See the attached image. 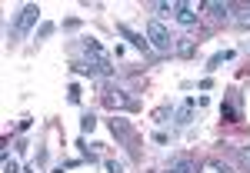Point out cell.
<instances>
[{
  "instance_id": "15",
  "label": "cell",
  "mask_w": 250,
  "mask_h": 173,
  "mask_svg": "<svg viewBox=\"0 0 250 173\" xmlns=\"http://www.w3.org/2000/svg\"><path fill=\"white\" fill-rule=\"evenodd\" d=\"M54 30H57V27H54V23H43V27H40V30H37V37L43 40V37H50V34H54Z\"/></svg>"
},
{
  "instance_id": "11",
  "label": "cell",
  "mask_w": 250,
  "mask_h": 173,
  "mask_svg": "<svg viewBox=\"0 0 250 173\" xmlns=\"http://www.w3.org/2000/svg\"><path fill=\"white\" fill-rule=\"evenodd\" d=\"M204 10H210L213 17H227L230 14V3H204Z\"/></svg>"
},
{
  "instance_id": "5",
  "label": "cell",
  "mask_w": 250,
  "mask_h": 173,
  "mask_svg": "<svg viewBox=\"0 0 250 173\" xmlns=\"http://www.w3.org/2000/svg\"><path fill=\"white\" fill-rule=\"evenodd\" d=\"M167 173H197V160L187 154H180V156H173L170 163H167Z\"/></svg>"
},
{
  "instance_id": "18",
  "label": "cell",
  "mask_w": 250,
  "mask_h": 173,
  "mask_svg": "<svg viewBox=\"0 0 250 173\" xmlns=\"http://www.w3.org/2000/svg\"><path fill=\"white\" fill-rule=\"evenodd\" d=\"M237 27H250V14H240L237 17Z\"/></svg>"
},
{
  "instance_id": "2",
  "label": "cell",
  "mask_w": 250,
  "mask_h": 173,
  "mask_svg": "<svg viewBox=\"0 0 250 173\" xmlns=\"http://www.w3.org/2000/svg\"><path fill=\"white\" fill-rule=\"evenodd\" d=\"M37 17H40V7H37V3H27V7L17 14V23H14L10 37H27V34H30V27L37 23Z\"/></svg>"
},
{
  "instance_id": "13",
  "label": "cell",
  "mask_w": 250,
  "mask_h": 173,
  "mask_svg": "<svg viewBox=\"0 0 250 173\" xmlns=\"http://www.w3.org/2000/svg\"><path fill=\"white\" fill-rule=\"evenodd\" d=\"M230 57H233L230 50H227V54H213V57H210V70H217V67H220L224 60H230Z\"/></svg>"
},
{
  "instance_id": "14",
  "label": "cell",
  "mask_w": 250,
  "mask_h": 173,
  "mask_svg": "<svg viewBox=\"0 0 250 173\" xmlns=\"http://www.w3.org/2000/svg\"><path fill=\"white\" fill-rule=\"evenodd\" d=\"M67 96H70V103H80V87H77V83H70V90H67Z\"/></svg>"
},
{
  "instance_id": "3",
  "label": "cell",
  "mask_w": 250,
  "mask_h": 173,
  "mask_svg": "<svg viewBox=\"0 0 250 173\" xmlns=\"http://www.w3.org/2000/svg\"><path fill=\"white\" fill-rule=\"evenodd\" d=\"M147 43H154L157 50H173V37L167 34V27L160 20H150L147 23Z\"/></svg>"
},
{
  "instance_id": "17",
  "label": "cell",
  "mask_w": 250,
  "mask_h": 173,
  "mask_svg": "<svg viewBox=\"0 0 250 173\" xmlns=\"http://www.w3.org/2000/svg\"><path fill=\"white\" fill-rule=\"evenodd\" d=\"M107 170H110V173H127V170H124V163H117V160H107Z\"/></svg>"
},
{
  "instance_id": "1",
  "label": "cell",
  "mask_w": 250,
  "mask_h": 173,
  "mask_svg": "<svg viewBox=\"0 0 250 173\" xmlns=\"http://www.w3.org/2000/svg\"><path fill=\"white\" fill-rule=\"evenodd\" d=\"M80 50H83V60L74 63L77 74H94V77H107V74H110V57H107V50H104L94 37H83Z\"/></svg>"
},
{
  "instance_id": "8",
  "label": "cell",
  "mask_w": 250,
  "mask_h": 173,
  "mask_svg": "<svg viewBox=\"0 0 250 173\" xmlns=\"http://www.w3.org/2000/svg\"><path fill=\"white\" fill-rule=\"evenodd\" d=\"M117 34H120V37H127V40H130V43L137 47V50H144V54H147V47H150V43H147V40L140 37L137 30H130L127 23H117Z\"/></svg>"
},
{
  "instance_id": "12",
  "label": "cell",
  "mask_w": 250,
  "mask_h": 173,
  "mask_svg": "<svg viewBox=\"0 0 250 173\" xmlns=\"http://www.w3.org/2000/svg\"><path fill=\"white\" fill-rule=\"evenodd\" d=\"M94 127H97V116L94 114H83V116H80V130H83V134H90Z\"/></svg>"
},
{
  "instance_id": "10",
  "label": "cell",
  "mask_w": 250,
  "mask_h": 173,
  "mask_svg": "<svg viewBox=\"0 0 250 173\" xmlns=\"http://www.w3.org/2000/svg\"><path fill=\"white\" fill-rule=\"evenodd\" d=\"M190 116H193V100H187L184 107H177V114H173V123H177V127H187V123H190Z\"/></svg>"
},
{
  "instance_id": "9",
  "label": "cell",
  "mask_w": 250,
  "mask_h": 173,
  "mask_svg": "<svg viewBox=\"0 0 250 173\" xmlns=\"http://www.w3.org/2000/svg\"><path fill=\"white\" fill-rule=\"evenodd\" d=\"M110 130H114V136H120V140H134V127L127 123V120H110Z\"/></svg>"
},
{
  "instance_id": "7",
  "label": "cell",
  "mask_w": 250,
  "mask_h": 173,
  "mask_svg": "<svg viewBox=\"0 0 250 173\" xmlns=\"http://www.w3.org/2000/svg\"><path fill=\"white\" fill-rule=\"evenodd\" d=\"M173 17L180 27H197V14H193V3H177L173 7Z\"/></svg>"
},
{
  "instance_id": "4",
  "label": "cell",
  "mask_w": 250,
  "mask_h": 173,
  "mask_svg": "<svg viewBox=\"0 0 250 173\" xmlns=\"http://www.w3.org/2000/svg\"><path fill=\"white\" fill-rule=\"evenodd\" d=\"M220 114L227 123H237V120H244V110H240V94L237 90H227V103L220 107Z\"/></svg>"
},
{
  "instance_id": "6",
  "label": "cell",
  "mask_w": 250,
  "mask_h": 173,
  "mask_svg": "<svg viewBox=\"0 0 250 173\" xmlns=\"http://www.w3.org/2000/svg\"><path fill=\"white\" fill-rule=\"evenodd\" d=\"M104 103L107 107H127V110H134L137 107V100H130V96H124V90H104Z\"/></svg>"
},
{
  "instance_id": "16",
  "label": "cell",
  "mask_w": 250,
  "mask_h": 173,
  "mask_svg": "<svg viewBox=\"0 0 250 173\" xmlns=\"http://www.w3.org/2000/svg\"><path fill=\"white\" fill-rule=\"evenodd\" d=\"M3 173H20V167H17V163H14V160H10V156L3 160Z\"/></svg>"
}]
</instances>
